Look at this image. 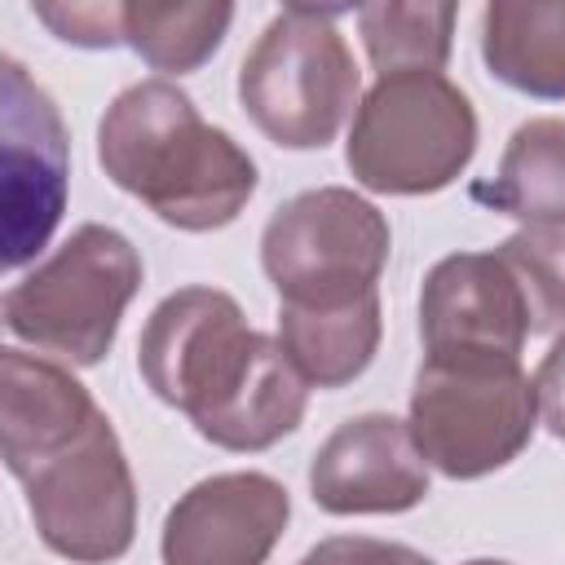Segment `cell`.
<instances>
[{
	"label": "cell",
	"mask_w": 565,
	"mask_h": 565,
	"mask_svg": "<svg viewBox=\"0 0 565 565\" xmlns=\"http://www.w3.org/2000/svg\"><path fill=\"white\" fill-rule=\"evenodd\" d=\"M331 4H287L238 66V106L282 150H322L362 102V71Z\"/></svg>",
	"instance_id": "3957f363"
},
{
	"label": "cell",
	"mask_w": 565,
	"mask_h": 565,
	"mask_svg": "<svg viewBox=\"0 0 565 565\" xmlns=\"http://www.w3.org/2000/svg\"><path fill=\"white\" fill-rule=\"evenodd\" d=\"M300 565H437V561L406 543H388V539H371V534H331V539L313 543L300 556Z\"/></svg>",
	"instance_id": "44dd1931"
},
{
	"label": "cell",
	"mask_w": 565,
	"mask_h": 565,
	"mask_svg": "<svg viewBox=\"0 0 565 565\" xmlns=\"http://www.w3.org/2000/svg\"><path fill=\"white\" fill-rule=\"evenodd\" d=\"M486 71L539 102H565V0H494L481 13Z\"/></svg>",
	"instance_id": "5bb4252c"
},
{
	"label": "cell",
	"mask_w": 565,
	"mask_h": 565,
	"mask_svg": "<svg viewBox=\"0 0 565 565\" xmlns=\"http://www.w3.org/2000/svg\"><path fill=\"white\" fill-rule=\"evenodd\" d=\"M137 371L203 441L234 455L291 437L309 406V380L278 335L252 331L238 300L221 287H177L163 296L141 327Z\"/></svg>",
	"instance_id": "6da1fadb"
},
{
	"label": "cell",
	"mask_w": 565,
	"mask_h": 565,
	"mask_svg": "<svg viewBox=\"0 0 565 565\" xmlns=\"http://www.w3.org/2000/svg\"><path fill=\"white\" fill-rule=\"evenodd\" d=\"M93 393L71 375L66 362L44 353H0V459L9 477H26L35 463L71 446L97 419Z\"/></svg>",
	"instance_id": "4fadbf2b"
},
{
	"label": "cell",
	"mask_w": 565,
	"mask_h": 565,
	"mask_svg": "<svg viewBox=\"0 0 565 565\" xmlns=\"http://www.w3.org/2000/svg\"><path fill=\"white\" fill-rule=\"evenodd\" d=\"M97 163L163 225L212 234L238 221L256 194V159L172 79L128 84L97 124Z\"/></svg>",
	"instance_id": "7a4b0ae2"
},
{
	"label": "cell",
	"mask_w": 565,
	"mask_h": 565,
	"mask_svg": "<svg viewBox=\"0 0 565 565\" xmlns=\"http://www.w3.org/2000/svg\"><path fill=\"white\" fill-rule=\"evenodd\" d=\"M141 252L115 225H79L4 291V331L57 362L97 366L141 291Z\"/></svg>",
	"instance_id": "5b68a950"
},
{
	"label": "cell",
	"mask_w": 565,
	"mask_h": 565,
	"mask_svg": "<svg viewBox=\"0 0 565 565\" xmlns=\"http://www.w3.org/2000/svg\"><path fill=\"white\" fill-rule=\"evenodd\" d=\"M380 335H384L380 291L349 305H327V309L278 305V344L287 349L296 371L309 380V388L353 384L375 362Z\"/></svg>",
	"instance_id": "9a60e30c"
},
{
	"label": "cell",
	"mask_w": 565,
	"mask_h": 565,
	"mask_svg": "<svg viewBox=\"0 0 565 565\" xmlns=\"http://www.w3.org/2000/svg\"><path fill=\"white\" fill-rule=\"evenodd\" d=\"M71 185V141L53 97L26 75L18 57L0 66V212L4 269L35 260L62 212Z\"/></svg>",
	"instance_id": "9c48e42d"
},
{
	"label": "cell",
	"mask_w": 565,
	"mask_h": 565,
	"mask_svg": "<svg viewBox=\"0 0 565 565\" xmlns=\"http://www.w3.org/2000/svg\"><path fill=\"white\" fill-rule=\"evenodd\" d=\"M406 428L428 468L477 481L508 468L539 428V388L521 362L437 366L419 362Z\"/></svg>",
	"instance_id": "52a82bcc"
},
{
	"label": "cell",
	"mask_w": 565,
	"mask_h": 565,
	"mask_svg": "<svg viewBox=\"0 0 565 565\" xmlns=\"http://www.w3.org/2000/svg\"><path fill=\"white\" fill-rule=\"evenodd\" d=\"M230 22H234V4H212V0L207 4H150V0H132V4H124V44L150 71H159V79L190 75L203 62H212Z\"/></svg>",
	"instance_id": "e0dca14e"
},
{
	"label": "cell",
	"mask_w": 565,
	"mask_h": 565,
	"mask_svg": "<svg viewBox=\"0 0 565 565\" xmlns=\"http://www.w3.org/2000/svg\"><path fill=\"white\" fill-rule=\"evenodd\" d=\"M534 335L525 287L499 252H450L419 287L424 362L437 366H508Z\"/></svg>",
	"instance_id": "30bf717a"
},
{
	"label": "cell",
	"mask_w": 565,
	"mask_h": 565,
	"mask_svg": "<svg viewBox=\"0 0 565 565\" xmlns=\"http://www.w3.org/2000/svg\"><path fill=\"white\" fill-rule=\"evenodd\" d=\"M26 512L49 552L75 565H110L137 539V481L106 411L57 455L22 477Z\"/></svg>",
	"instance_id": "ba28073f"
},
{
	"label": "cell",
	"mask_w": 565,
	"mask_h": 565,
	"mask_svg": "<svg viewBox=\"0 0 565 565\" xmlns=\"http://www.w3.org/2000/svg\"><path fill=\"white\" fill-rule=\"evenodd\" d=\"M291 521V494L269 472L194 481L163 516V565H265Z\"/></svg>",
	"instance_id": "8fae6325"
},
{
	"label": "cell",
	"mask_w": 565,
	"mask_h": 565,
	"mask_svg": "<svg viewBox=\"0 0 565 565\" xmlns=\"http://www.w3.org/2000/svg\"><path fill=\"white\" fill-rule=\"evenodd\" d=\"M463 565H512V561H490V556H477V561H463Z\"/></svg>",
	"instance_id": "603a6c76"
},
{
	"label": "cell",
	"mask_w": 565,
	"mask_h": 565,
	"mask_svg": "<svg viewBox=\"0 0 565 565\" xmlns=\"http://www.w3.org/2000/svg\"><path fill=\"white\" fill-rule=\"evenodd\" d=\"M393 252L388 216L349 185L300 190L260 230V269L278 305H349L375 291Z\"/></svg>",
	"instance_id": "8992f818"
},
{
	"label": "cell",
	"mask_w": 565,
	"mask_h": 565,
	"mask_svg": "<svg viewBox=\"0 0 565 565\" xmlns=\"http://www.w3.org/2000/svg\"><path fill=\"white\" fill-rule=\"evenodd\" d=\"M477 154V110L441 71H402L366 88L353 110L344 168L371 194H437Z\"/></svg>",
	"instance_id": "277c9868"
},
{
	"label": "cell",
	"mask_w": 565,
	"mask_h": 565,
	"mask_svg": "<svg viewBox=\"0 0 565 565\" xmlns=\"http://www.w3.org/2000/svg\"><path fill=\"white\" fill-rule=\"evenodd\" d=\"M455 18H459L455 4H406V0L362 4L358 31L375 66V79L402 71H446Z\"/></svg>",
	"instance_id": "ac0fdd59"
},
{
	"label": "cell",
	"mask_w": 565,
	"mask_h": 565,
	"mask_svg": "<svg viewBox=\"0 0 565 565\" xmlns=\"http://www.w3.org/2000/svg\"><path fill=\"white\" fill-rule=\"evenodd\" d=\"M31 13L75 49L124 44V4H31Z\"/></svg>",
	"instance_id": "ffe728a7"
},
{
	"label": "cell",
	"mask_w": 565,
	"mask_h": 565,
	"mask_svg": "<svg viewBox=\"0 0 565 565\" xmlns=\"http://www.w3.org/2000/svg\"><path fill=\"white\" fill-rule=\"evenodd\" d=\"M472 199L525 230H565V119H525L508 137L499 172L477 181Z\"/></svg>",
	"instance_id": "2e32d148"
},
{
	"label": "cell",
	"mask_w": 565,
	"mask_h": 565,
	"mask_svg": "<svg viewBox=\"0 0 565 565\" xmlns=\"http://www.w3.org/2000/svg\"><path fill=\"white\" fill-rule=\"evenodd\" d=\"M309 494L331 516H393L428 499V463L406 419H344L309 459Z\"/></svg>",
	"instance_id": "7c38bea8"
},
{
	"label": "cell",
	"mask_w": 565,
	"mask_h": 565,
	"mask_svg": "<svg viewBox=\"0 0 565 565\" xmlns=\"http://www.w3.org/2000/svg\"><path fill=\"white\" fill-rule=\"evenodd\" d=\"M525 287L534 335L565 327V230H516L494 247Z\"/></svg>",
	"instance_id": "d6986e66"
},
{
	"label": "cell",
	"mask_w": 565,
	"mask_h": 565,
	"mask_svg": "<svg viewBox=\"0 0 565 565\" xmlns=\"http://www.w3.org/2000/svg\"><path fill=\"white\" fill-rule=\"evenodd\" d=\"M534 388H539V419L556 441H565V335L543 353L534 371Z\"/></svg>",
	"instance_id": "7402d4cb"
}]
</instances>
